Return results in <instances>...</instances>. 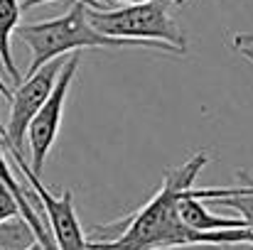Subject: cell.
<instances>
[{"mask_svg": "<svg viewBox=\"0 0 253 250\" xmlns=\"http://www.w3.org/2000/svg\"><path fill=\"white\" fill-rule=\"evenodd\" d=\"M209 165L207 152H194L184 165L168 169L160 189L130 216L101 223L91 231L108 233V238H88L91 250H177V248H219L249 246L251 228L231 231H194L179 216V199L189 191L199 172Z\"/></svg>", "mask_w": 253, "mask_h": 250, "instance_id": "obj_1", "label": "cell"}, {"mask_svg": "<svg viewBox=\"0 0 253 250\" xmlns=\"http://www.w3.org/2000/svg\"><path fill=\"white\" fill-rule=\"evenodd\" d=\"M15 32L32 52L27 74L37 71L42 64H47L57 57H64V54L79 52V49H153V52L177 54L165 42L108 37V35L98 32L88 22V5L79 2V0H72V5L64 15H59L54 20H44V22L17 25Z\"/></svg>", "mask_w": 253, "mask_h": 250, "instance_id": "obj_2", "label": "cell"}, {"mask_svg": "<svg viewBox=\"0 0 253 250\" xmlns=\"http://www.w3.org/2000/svg\"><path fill=\"white\" fill-rule=\"evenodd\" d=\"M169 0H145L130 2L121 7H88V22L108 35V37H126V39H153L165 42L177 54L187 52V39L174 22Z\"/></svg>", "mask_w": 253, "mask_h": 250, "instance_id": "obj_3", "label": "cell"}, {"mask_svg": "<svg viewBox=\"0 0 253 250\" xmlns=\"http://www.w3.org/2000/svg\"><path fill=\"white\" fill-rule=\"evenodd\" d=\"M10 157L15 160V165L20 169V174L30 181L32 191H35V199L37 204L42 206L44 216H47V228H49V236L54 241V248L57 250H91V241L86 238L84 228L79 223V216H77V206H74V194L69 189H64L59 196H54L42 181L40 177L32 172L30 162L22 157V152L17 150H10Z\"/></svg>", "mask_w": 253, "mask_h": 250, "instance_id": "obj_4", "label": "cell"}, {"mask_svg": "<svg viewBox=\"0 0 253 250\" xmlns=\"http://www.w3.org/2000/svg\"><path fill=\"white\" fill-rule=\"evenodd\" d=\"M64 62L67 59L57 57V59L42 64L37 71L22 76V81L15 83V88L7 93V98H10V115H7V125L2 130V145L5 147L22 152L25 138H27V125L35 118V113L42 108L47 96L52 93L54 81H57L59 69L64 67Z\"/></svg>", "mask_w": 253, "mask_h": 250, "instance_id": "obj_5", "label": "cell"}, {"mask_svg": "<svg viewBox=\"0 0 253 250\" xmlns=\"http://www.w3.org/2000/svg\"><path fill=\"white\" fill-rule=\"evenodd\" d=\"M82 64L79 52H74V57H67L64 67L59 69V76L54 81L52 93L47 96V101L42 103V108L35 113V118L27 125V145H30V167L32 172L40 177L42 167L47 162L49 150L54 147L57 133L62 128V118H64V106H67V96H69V86L77 76V69Z\"/></svg>", "mask_w": 253, "mask_h": 250, "instance_id": "obj_6", "label": "cell"}, {"mask_svg": "<svg viewBox=\"0 0 253 250\" xmlns=\"http://www.w3.org/2000/svg\"><path fill=\"white\" fill-rule=\"evenodd\" d=\"M0 179L12 189V194L17 196V204H20V214H22V221L27 223V228H30V233H32V238L40 243V246H44L47 250H57L54 248V241H52V236H49V228L44 226V221H42V216L37 214V209H35V204H37V199L32 201V191L30 189H25L20 181H17V177L12 174V169L7 165V160H5V152H2V140H0Z\"/></svg>", "mask_w": 253, "mask_h": 250, "instance_id": "obj_7", "label": "cell"}, {"mask_svg": "<svg viewBox=\"0 0 253 250\" xmlns=\"http://www.w3.org/2000/svg\"><path fill=\"white\" fill-rule=\"evenodd\" d=\"M194 189V186H192ZM189 191H184V196L179 199V216L182 221L194 228V231H231V228H249L244 218L239 216H219L214 214L204 199L194 196Z\"/></svg>", "mask_w": 253, "mask_h": 250, "instance_id": "obj_8", "label": "cell"}, {"mask_svg": "<svg viewBox=\"0 0 253 250\" xmlns=\"http://www.w3.org/2000/svg\"><path fill=\"white\" fill-rule=\"evenodd\" d=\"M194 196L234 209L239 214V218L246 221V226L253 228V184L246 181L241 186H219V189H192Z\"/></svg>", "mask_w": 253, "mask_h": 250, "instance_id": "obj_9", "label": "cell"}, {"mask_svg": "<svg viewBox=\"0 0 253 250\" xmlns=\"http://www.w3.org/2000/svg\"><path fill=\"white\" fill-rule=\"evenodd\" d=\"M20 0H0V62L7 71V76L12 79L15 83L22 81L15 62H12V35L20 25Z\"/></svg>", "mask_w": 253, "mask_h": 250, "instance_id": "obj_10", "label": "cell"}, {"mask_svg": "<svg viewBox=\"0 0 253 250\" xmlns=\"http://www.w3.org/2000/svg\"><path fill=\"white\" fill-rule=\"evenodd\" d=\"M234 49L236 52H241L249 62H253V32H249V35H234Z\"/></svg>", "mask_w": 253, "mask_h": 250, "instance_id": "obj_11", "label": "cell"}, {"mask_svg": "<svg viewBox=\"0 0 253 250\" xmlns=\"http://www.w3.org/2000/svg\"><path fill=\"white\" fill-rule=\"evenodd\" d=\"M47 2H59V0H20V7H22V10H32V7H40V5H47ZM79 2H86L88 7H96V10L108 7V5L101 2V0H79Z\"/></svg>", "mask_w": 253, "mask_h": 250, "instance_id": "obj_12", "label": "cell"}, {"mask_svg": "<svg viewBox=\"0 0 253 250\" xmlns=\"http://www.w3.org/2000/svg\"><path fill=\"white\" fill-rule=\"evenodd\" d=\"M101 2H106L108 7H113L116 2H123V5H130V2H145V0H101ZM172 5H184L187 0H169Z\"/></svg>", "mask_w": 253, "mask_h": 250, "instance_id": "obj_13", "label": "cell"}, {"mask_svg": "<svg viewBox=\"0 0 253 250\" xmlns=\"http://www.w3.org/2000/svg\"><path fill=\"white\" fill-rule=\"evenodd\" d=\"M22 250H47V248H44V246H40L37 241H32V243H30L27 248H22Z\"/></svg>", "mask_w": 253, "mask_h": 250, "instance_id": "obj_14", "label": "cell"}, {"mask_svg": "<svg viewBox=\"0 0 253 250\" xmlns=\"http://www.w3.org/2000/svg\"><path fill=\"white\" fill-rule=\"evenodd\" d=\"M0 93H5V96L10 93V88H7V86H5V83H2V81H0Z\"/></svg>", "mask_w": 253, "mask_h": 250, "instance_id": "obj_15", "label": "cell"}, {"mask_svg": "<svg viewBox=\"0 0 253 250\" xmlns=\"http://www.w3.org/2000/svg\"><path fill=\"white\" fill-rule=\"evenodd\" d=\"M249 246H253V228H251V238H249Z\"/></svg>", "mask_w": 253, "mask_h": 250, "instance_id": "obj_16", "label": "cell"}]
</instances>
